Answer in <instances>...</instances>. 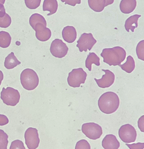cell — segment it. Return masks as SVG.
<instances>
[{"label": "cell", "instance_id": "cell-20", "mask_svg": "<svg viewBox=\"0 0 144 149\" xmlns=\"http://www.w3.org/2000/svg\"><path fill=\"white\" fill-rule=\"evenodd\" d=\"M95 64L96 65L99 66L100 63V58L95 53H90L85 61V66L88 69L89 71L92 70V64Z\"/></svg>", "mask_w": 144, "mask_h": 149}, {"label": "cell", "instance_id": "cell-35", "mask_svg": "<svg viewBox=\"0 0 144 149\" xmlns=\"http://www.w3.org/2000/svg\"><path fill=\"white\" fill-rule=\"evenodd\" d=\"M114 1V0H106V5L105 7H107L109 5H111L112 4H113Z\"/></svg>", "mask_w": 144, "mask_h": 149}, {"label": "cell", "instance_id": "cell-13", "mask_svg": "<svg viewBox=\"0 0 144 149\" xmlns=\"http://www.w3.org/2000/svg\"><path fill=\"white\" fill-rule=\"evenodd\" d=\"M102 147L105 149H118L120 143L114 134H107L102 140Z\"/></svg>", "mask_w": 144, "mask_h": 149}, {"label": "cell", "instance_id": "cell-15", "mask_svg": "<svg viewBox=\"0 0 144 149\" xmlns=\"http://www.w3.org/2000/svg\"><path fill=\"white\" fill-rule=\"evenodd\" d=\"M136 7V0H121L120 9L122 13L129 14L132 13Z\"/></svg>", "mask_w": 144, "mask_h": 149}, {"label": "cell", "instance_id": "cell-21", "mask_svg": "<svg viewBox=\"0 0 144 149\" xmlns=\"http://www.w3.org/2000/svg\"><path fill=\"white\" fill-rule=\"evenodd\" d=\"M119 66L126 72L131 73L135 68V60L131 56H128L127 58L126 62L123 64H120Z\"/></svg>", "mask_w": 144, "mask_h": 149}, {"label": "cell", "instance_id": "cell-14", "mask_svg": "<svg viewBox=\"0 0 144 149\" xmlns=\"http://www.w3.org/2000/svg\"><path fill=\"white\" fill-rule=\"evenodd\" d=\"M62 36L64 40L69 43L75 42L77 38V33L76 29L72 26H66L63 28L62 31Z\"/></svg>", "mask_w": 144, "mask_h": 149}, {"label": "cell", "instance_id": "cell-19", "mask_svg": "<svg viewBox=\"0 0 144 149\" xmlns=\"http://www.w3.org/2000/svg\"><path fill=\"white\" fill-rule=\"evenodd\" d=\"M88 5L93 11L100 13L105 8L106 0H88Z\"/></svg>", "mask_w": 144, "mask_h": 149}, {"label": "cell", "instance_id": "cell-36", "mask_svg": "<svg viewBox=\"0 0 144 149\" xmlns=\"http://www.w3.org/2000/svg\"><path fill=\"white\" fill-rule=\"evenodd\" d=\"M4 79V74L1 70H0V86L1 84V83Z\"/></svg>", "mask_w": 144, "mask_h": 149}, {"label": "cell", "instance_id": "cell-25", "mask_svg": "<svg viewBox=\"0 0 144 149\" xmlns=\"http://www.w3.org/2000/svg\"><path fill=\"white\" fill-rule=\"evenodd\" d=\"M136 53L139 59L144 61V40L140 41L136 47Z\"/></svg>", "mask_w": 144, "mask_h": 149}, {"label": "cell", "instance_id": "cell-23", "mask_svg": "<svg viewBox=\"0 0 144 149\" xmlns=\"http://www.w3.org/2000/svg\"><path fill=\"white\" fill-rule=\"evenodd\" d=\"M11 42V37L9 33L6 31H0V47L7 48Z\"/></svg>", "mask_w": 144, "mask_h": 149}, {"label": "cell", "instance_id": "cell-16", "mask_svg": "<svg viewBox=\"0 0 144 149\" xmlns=\"http://www.w3.org/2000/svg\"><path fill=\"white\" fill-rule=\"evenodd\" d=\"M141 17V15L135 14L131 16L125 21V29L128 32H129L130 31L132 32H134L135 31V29L138 28V21Z\"/></svg>", "mask_w": 144, "mask_h": 149}, {"label": "cell", "instance_id": "cell-9", "mask_svg": "<svg viewBox=\"0 0 144 149\" xmlns=\"http://www.w3.org/2000/svg\"><path fill=\"white\" fill-rule=\"evenodd\" d=\"M25 143L29 149H36L40 143V139L37 129L29 127L25 133Z\"/></svg>", "mask_w": 144, "mask_h": 149}, {"label": "cell", "instance_id": "cell-7", "mask_svg": "<svg viewBox=\"0 0 144 149\" xmlns=\"http://www.w3.org/2000/svg\"><path fill=\"white\" fill-rule=\"evenodd\" d=\"M118 136L124 143H130L135 142L137 134L134 127L130 124H125L119 129Z\"/></svg>", "mask_w": 144, "mask_h": 149}, {"label": "cell", "instance_id": "cell-29", "mask_svg": "<svg viewBox=\"0 0 144 149\" xmlns=\"http://www.w3.org/2000/svg\"><path fill=\"white\" fill-rule=\"evenodd\" d=\"M10 149H26L24 143L20 140H15L11 143Z\"/></svg>", "mask_w": 144, "mask_h": 149}, {"label": "cell", "instance_id": "cell-27", "mask_svg": "<svg viewBox=\"0 0 144 149\" xmlns=\"http://www.w3.org/2000/svg\"><path fill=\"white\" fill-rule=\"evenodd\" d=\"M26 6L30 10L37 8L41 3V0H25Z\"/></svg>", "mask_w": 144, "mask_h": 149}, {"label": "cell", "instance_id": "cell-3", "mask_svg": "<svg viewBox=\"0 0 144 149\" xmlns=\"http://www.w3.org/2000/svg\"><path fill=\"white\" fill-rule=\"evenodd\" d=\"M20 79L22 87L28 91L35 90L39 83V79L37 73L30 68L23 70L21 74Z\"/></svg>", "mask_w": 144, "mask_h": 149}, {"label": "cell", "instance_id": "cell-5", "mask_svg": "<svg viewBox=\"0 0 144 149\" xmlns=\"http://www.w3.org/2000/svg\"><path fill=\"white\" fill-rule=\"evenodd\" d=\"M0 98L7 105L14 107L19 103L21 95L17 90L8 87L3 88Z\"/></svg>", "mask_w": 144, "mask_h": 149}, {"label": "cell", "instance_id": "cell-2", "mask_svg": "<svg viewBox=\"0 0 144 149\" xmlns=\"http://www.w3.org/2000/svg\"><path fill=\"white\" fill-rule=\"evenodd\" d=\"M101 56L103 61L109 65H119L125 59L126 52L120 46L106 48L102 50Z\"/></svg>", "mask_w": 144, "mask_h": 149}, {"label": "cell", "instance_id": "cell-37", "mask_svg": "<svg viewBox=\"0 0 144 149\" xmlns=\"http://www.w3.org/2000/svg\"><path fill=\"white\" fill-rule=\"evenodd\" d=\"M6 2V0H0V3H1L3 4H4Z\"/></svg>", "mask_w": 144, "mask_h": 149}, {"label": "cell", "instance_id": "cell-8", "mask_svg": "<svg viewBox=\"0 0 144 149\" xmlns=\"http://www.w3.org/2000/svg\"><path fill=\"white\" fill-rule=\"evenodd\" d=\"M96 42V40L91 33H84L77 41V46L79 49L80 52H87V50H91Z\"/></svg>", "mask_w": 144, "mask_h": 149}, {"label": "cell", "instance_id": "cell-26", "mask_svg": "<svg viewBox=\"0 0 144 149\" xmlns=\"http://www.w3.org/2000/svg\"><path fill=\"white\" fill-rule=\"evenodd\" d=\"M11 18L6 13L5 16L3 18H0V28H7L11 24Z\"/></svg>", "mask_w": 144, "mask_h": 149}, {"label": "cell", "instance_id": "cell-33", "mask_svg": "<svg viewBox=\"0 0 144 149\" xmlns=\"http://www.w3.org/2000/svg\"><path fill=\"white\" fill-rule=\"evenodd\" d=\"M8 122H9V120L6 115L0 114V126L6 125L8 124Z\"/></svg>", "mask_w": 144, "mask_h": 149}, {"label": "cell", "instance_id": "cell-1", "mask_svg": "<svg viewBox=\"0 0 144 149\" xmlns=\"http://www.w3.org/2000/svg\"><path fill=\"white\" fill-rule=\"evenodd\" d=\"M120 105V99L117 94L108 91L103 94L98 100V106L101 112L105 114L115 112Z\"/></svg>", "mask_w": 144, "mask_h": 149}, {"label": "cell", "instance_id": "cell-34", "mask_svg": "<svg viewBox=\"0 0 144 149\" xmlns=\"http://www.w3.org/2000/svg\"><path fill=\"white\" fill-rule=\"evenodd\" d=\"M6 14V9L4 5L1 3H0V18H3Z\"/></svg>", "mask_w": 144, "mask_h": 149}, {"label": "cell", "instance_id": "cell-12", "mask_svg": "<svg viewBox=\"0 0 144 149\" xmlns=\"http://www.w3.org/2000/svg\"><path fill=\"white\" fill-rule=\"evenodd\" d=\"M33 29L36 32V38L41 42L47 41L51 36V30L42 24H37Z\"/></svg>", "mask_w": 144, "mask_h": 149}, {"label": "cell", "instance_id": "cell-4", "mask_svg": "<svg viewBox=\"0 0 144 149\" xmlns=\"http://www.w3.org/2000/svg\"><path fill=\"white\" fill-rule=\"evenodd\" d=\"M87 74L82 68H74L69 72L67 78L68 85L73 88H78L85 83Z\"/></svg>", "mask_w": 144, "mask_h": 149}, {"label": "cell", "instance_id": "cell-10", "mask_svg": "<svg viewBox=\"0 0 144 149\" xmlns=\"http://www.w3.org/2000/svg\"><path fill=\"white\" fill-rule=\"evenodd\" d=\"M50 50L54 57L61 58L66 55L68 52V47L62 40L55 39L52 42Z\"/></svg>", "mask_w": 144, "mask_h": 149}, {"label": "cell", "instance_id": "cell-6", "mask_svg": "<svg viewBox=\"0 0 144 149\" xmlns=\"http://www.w3.org/2000/svg\"><path fill=\"white\" fill-rule=\"evenodd\" d=\"M82 132L88 138L92 140L99 139L103 134L102 127L94 122L84 123L82 125Z\"/></svg>", "mask_w": 144, "mask_h": 149}, {"label": "cell", "instance_id": "cell-17", "mask_svg": "<svg viewBox=\"0 0 144 149\" xmlns=\"http://www.w3.org/2000/svg\"><path fill=\"white\" fill-rule=\"evenodd\" d=\"M58 10V2L57 0H44L43 4V11H49L48 16L55 14Z\"/></svg>", "mask_w": 144, "mask_h": 149}, {"label": "cell", "instance_id": "cell-11", "mask_svg": "<svg viewBox=\"0 0 144 149\" xmlns=\"http://www.w3.org/2000/svg\"><path fill=\"white\" fill-rule=\"evenodd\" d=\"M105 74L100 79H96L95 80L98 86L102 88H106L111 87L115 80L114 74L109 70H102Z\"/></svg>", "mask_w": 144, "mask_h": 149}, {"label": "cell", "instance_id": "cell-24", "mask_svg": "<svg viewBox=\"0 0 144 149\" xmlns=\"http://www.w3.org/2000/svg\"><path fill=\"white\" fill-rule=\"evenodd\" d=\"M8 136L2 129H0V149H7Z\"/></svg>", "mask_w": 144, "mask_h": 149}, {"label": "cell", "instance_id": "cell-30", "mask_svg": "<svg viewBox=\"0 0 144 149\" xmlns=\"http://www.w3.org/2000/svg\"><path fill=\"white\" fill-rule=\"evenodd\" d=\"M126 146L129 149H143L144 148V143H137L133 144L126 143Z\"/></svg>", "mask_w": 144, "mask_h": 149}, {"label": "cell", "instance_id": "cell-22", "mask_svg": "<svg viewBox=\"0 0 144 149\" xmlns=\"http://www.w3.org/2000/svg\"><path fill=\"white\" fill-rule=\"evenodd\" d=\"M39 23L42 24L46 26H47V22L43 16L37 13H35L32 15L29 18V24L32 28L34 29L35 26Z\"/></svg>", "mask_w": 144, "mask_h": 149}, {"label": "cell", "instance_id": "cell-32", "mask_svg": "<svg viewBox=\"0 0 144 149\" xmlns=\"http://www.w3.org/2000/svg\"><path fill=\"white\" fill-rule=\"evenodd\" d=\"M138 127L140 131L144 133V115L141 116L138 120Z\"/></svg>", "mask_w": 144, "mask_h": 149}, {"label": "cell", "instance_id": "cell-28", "mask_svg": "<svg viewBox=\"0 0 144 149\" xmlns=\"http://www.w3.org/2000/svg\"><path fill=\"white\" fill-rule=\"evenodd\" d=\"M75 149H91V147L87 140L82 139L77 143Z\"/></svg>", "mask_w": 144, "mask_h": 149}, {"label": "cell", "instance_id": "cell-31", "mask_svg": "<svg viewBox=\"0 0 144 149\" xmlns=\"http://www.w3.org/2000/svg\"><path fill=\"white\" fill-rule=\"evenodd\" d=\"M61 1L66 5L73 7H75L77 4H80L81 3V0H61Z\"/></svg>", "mask_w": 144, "mask_h": 149}, {"label": "cell", "instance_id": "cell-18", "mask_svg": "<svg viewBox=\"0 0 144 149\" xmlns=\"http://www.w3.org/2000/svg\"><path fill=\"white\" fill-rule=\"evenodd\" d=\"M21 61L17 59L14 52H11L6 57L4 61V66L7 69L10 70L16 67L17 65L21 64Z\"/></svg>", "mask_w": 144, "mask_h": 149}]
</instances>
